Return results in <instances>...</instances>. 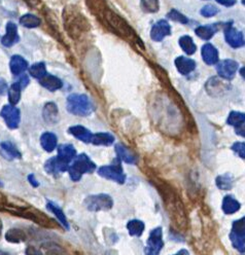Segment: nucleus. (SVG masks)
I'll use <instances>...</instances> for the list:
<instances>
[{"mask_svg":"<svg viewBox=\"0 0 245 255\" xmlns=\"http://www.w3.org/2000/svg\"><path fill=\"white\" fill-rule=\"evenodd\" d=\"M28 239V235L22 229H10L5 234V240L9 243H22Z\"/></svg>","mask_w":245,"mask_h":255,"instance_id":"obj_27","label":"nucleus"},{"mask_svg":"<svg viewBox=\"0 0 245 255\" xmlns=\"http://www.w3.org/2000/svg\"><path fill=\"white\" fill-rule=\"evenodd\" d=\"M18 215L23 216L25 218H28L36 222L37 224L44 226L46 229H54L56 228V224L53 219H51L49 216L44 214L42 211H39L35 208H32L30 206H26L24 208H21L18 212Z\"/></svg>","mask_w":245,"mask_h":255,"instance_id":"obj_6","label":"nucleus"},{"mask_svg":"<svg viewBox=\"0 0 245 255\" xmlns=\"http://www.w3.org/2000/svg\"><path fill=\"white\" fill-rule=\"evenodd\" d=\"M201 54L204 62L207 65H214L219 62V52L211 44L204 45L201 50Z\"/></svg>","mask_w":245,"mask_h":255,"instance_id":"obj_19","label":"nucleus"},{"mask_svg":"<svg viewBox=\"0 0 245 255\" xmlns=\"http://www.w3.org/2000/svg\"><path fill=\"white\" fill-rule=\"evenodd\" d=\"M229 84L221 77H211L206 82V91L210 96H220L227 91Z\"/></svg>","mask_w":245,"mask_h":255,"instance_id":"obj_16","label":"nucleus"},{"mask_svg":"<svg viewBox=\"0 0 245 255\" xmlns=\"http://www.w3.org/2000/svg\"><path fill=\"white\" fill-rule=\"evenodd\" d=\"M244 122H245L244 113L243 112H238V111L231 112L229 117H228V120H227L228 125L232 126L234 128H237V127H240V126L244 125Z\"/></svg>","mask_w":245,"mask_h":255,"instance_id":"obj_38","label":"nucleus"},{"mask_svg":"<svg viewBox=\"0 0 245 255\" xmlns=\"http://www.w3.org/2000/svg\"><path fill=\"white\" fill-rule=\"evenodd\" d=\"M115 142V137L111 133H96L93 134L91 143L94 145L110 146Z\"/></svg>","mask_w":245,"mask_h":255,"instance_id":"obj_29","label":"nucleus"},{"mask_svg":"<svg viewBox=\"0 0 245 255\" xmlns=\"http://www.w3.org/2000/svg\"><path fill=\"white\" fill-rule=\"evenodd\" d=\"M68 133L71 134L72 136H74L76 139L80 140L81 142L91 143V139H92L93 134L84 126L77 125V126L70 127L69 129H68Z\"/></svg>","mask_w":245,"mask_h":255,"instance_id":"obj_20","label":"nucleus"},{"mask_svg":"<svg viewBox=\"0 0 245 255\" xmlns=\"http://www.w3.org/2000/svg\"><path fill=\"white\" fill-rule=\"evenodd\" d=\"M45 170L49 174L55 175V176H57L58 174H60L62 172L67 171V169L59 163V161L57 160L56 157L47 161V163L45 164Z\"/></svg>","mask_w":245,"mask_h":255,"instance_id":"obj_33","label":"nucleus"},{"mask_svg":"<svg viewBox=\"0 0 245 255\" xmlns=\"http://www.w3.org/2000/svg\"><path fill=\"white\" fill-rule=\"evenodd\" d=\"M29 73L32 77L37 78L38 80L47 75V67L44 62H39L32 65L29 69Z\"/></svg>","mask_w":245,"mask_h":255,"instance_id":"obj_39","label":"nucleus"},{"mask_svg":"<svg viewBox=\"0 0 245 255\" xmlns=\"http://www.w3.org/2000/svg\"><path fill=\"white\" fill-rule=\"evenodd\" d=\"M240 73H242V77H244V68H242V69L240 70Z\"/></svg>","mask_w":245,"mask_h":255,"instance_id":"obj_55","label":"nucleus"},{"mask_svg":"<svg viewBox=\"0 0 245 255\" xmlns=\"http://www.w3.org/2000/svg\"><path fill=\"white\" fill-rule=\"evenodd\" d=\"M96 169V165L88 157L86 153H81L77 157L71 166L68 168V173L73 181H79L84 174L93 173Z\"/></svg>","mask_w":245,"mask_h":255,"instance_id":"obj_4","label":"nucleus"},{"mask_svg":"<svg viewBox=\"0 0 245 255\" xmlns=\"http://www.w3.org/2000/svg\"><path fill=\"white\" fill-rule=\"evenodd\" d=\"M0 255H11L10 253L6 252V251H3V250H0Z\"/></svg>","mask_w":245,"mask_h":255,"instance_id":"obj_53","label":"nucleus"},{"mask_svg":"<svg viewBox=\"0 0 245 255\" xmlns=\"http://www.w3.org/2000/svg\"><path fill=\"white\" fill-rule=\"evenodd\" d=\"M66 108L68 112L77 117H88L94 111L90 98L83 94H71L67 98Z\"/></svg>","mask_w":245,"mask_h":255,"instance_id":"obj_3","label":"nucleus"},{"mask_svg":"<svg viewBox=\"0 0 245 255\" xmlns=\"http://www.w3.org/2000/svg\"><path fill=\"white\" fill-rule=\"evenodd\" d=\"M179 72L183 75H187L190 72H193L196 68V62L192 59L185 58V57H179L175 59L174 62Z\"/></svg>","mask_w":245,"mask_h":255,"instance_id":"obj_18","label":"nucleus"},{"mask_svg":"<svg viewBox=\"0 0 245 255\" xmlns=\"http://www.w3.org/2000/svg\"><path fill=\"white\" fill-rule=\"evenodd\" d=\"M163 247H164L163 230L161 226H159V228L154 229L149 233V237L145 247V255H160Z\"/></svg>","mask_w":245,"mask_h":255,"instance_id":"obj_9","label":"nucleus"},{"mask_svg":"<svg viewBox=\"0 0 245 255\" xmlns=\"http://www.w3.org/2000/svg\"><path fill=\"white\" fill-rule=\"evenodd\" d=\"M20 24L26 28H36L42 24V21L36 16L31 15V13H27V15L21 17Z\"/></svg>","mask_w":245,"mask_h":255,"instance_id":"obj_40","label":"nucleus"},{"mask_svg":"<svg viewBox=\"0 0 245 255\" xmlns=\"http://www.w3.org/2000/svg\"><path fill=\"white\" fill-rule=\"evenodd\" d=\"M225 39L227 44L234 49L242 48L244 46V35L232 26V22L227 23L225 28Z\"/></svg>","mask_w":245,"mask_h":255,"instance_id":"obj_12","label":"nucleus"},{"mask_svg":"<svg viewBox=\"0 0 245 255\" xmlns=\"http://www.w3.org/2000/svg\"><path fill=\"white\" fill-rule=\"evenodd\" d=\"M1 233H2V222H1V219H0V237H1Z\"/></svg>","mask_w":245,"mask_h":255,"instance_id":"obj_54","label":"nucleus"},{"mask_svg":"<svg viewBox=\"0 0 245 255\" xmlns=\"http://www.w3.org/2000/svg\"><path fill=\"white\" fill-rule=\"evenodd\" d=\"M145 229L144 222L139 219H132L127 223V230L132 237H141Z\"/></svg>","mask_w":245,"mask_h":255,"instance_id":"obj_34","label":"nucleus"},{"mask_svg":"<svg viewBox=\"0 0 245 255\" xmlns=\"http://www.w3.org/2000/svg\"><path fill=\"white\" fill-rule=\"evenodd\" d=\"M238 67L239 65L236 61L227 59L216 63V71L221 78L230 80L234 78L238 70Z\"/></svg>","mask_w":245,"mask_h":255,"instance_id":"obj_13","label":"nucleus"},{"mask_svg":"<svg viewBox=\"0 0 245 255\" xmlns=\"http://www.w3.org/2000/svg\"><path fill=\"white\" fill-rule=\"evenodd\" d=\"M6 91H7V83L2 78H0V95H4Z\"/></svg>","mask_w":245,"mask_h":255,"instance_id":"obj_49","label":"nucleus"},{"mask_svg":"<svg viewBox=\"0 0 245 255\" xmlns=\"http://www.w3.org/2000/svg\"><path fill=\"white\" fill-rule=\"evenodd\" d=\"M40 252H42V255H69V253L63 247L53 242L43 244L42 248H40Z\"/></svg>","mask_w":245,"mask_h":255,"instance_id":"obj_30","label":"nucleus"},{"mask_svg":"<svg viewBox=\"0 0 245 255\" xmlns=\"http://www.w3.org/2000/svg\"><path fill=\"white\" fill-rule=\"evenodd\" d=\"M84 205L91 212L108 211L114 207V200L110 194L106 193L91 194L86 197Z\"/></svg>","mask_w":245,"mask_h":255,"instance_id":"obj_5","label":"nucleus"},{"mask_svg":"<svg viewBox=\"0 0 245 255\" xmlns=\"http://www.w3.org/2000/svg\"><path fill=\"white\" fill-rule=\"evenodd\" d=\"M103 16H104V19L106 20V22L110 24V26L113 28L114 30H116V32L119 35H121L124 38H127L129 40H132L134 42L139 41V38H138L137 34L135 33L133 28L122 17L117 15L116 12H114L110 9H105L103 11Z\"/></svg>","mask_w":245,"mask_h":255,"instance_id":"obj_2","label":"nucleus"},{"mask_svg":"<svg viewBox=\"0 0 245 255\" xmlns=\"http://www.w3.org/2000/svg\"><path fill=\"white\" fill-rule=\"evenodd\" d=\"M216 32H217V25H214V24L199 26L195 30L196 35L204 40H208L212 38Z\"/></svg>","mask_w":245,"mask_h":255,"instance_id":"obj_32","label":"nucleus"},{"mask_svg":"<svg viewBox=\"0 0 245 255\" xmlns=\"http://www.w3.org/2000/svg\"><path fill=\"white\" fill-rule=\"evenodd\" d=\"M223 211L227 215L234 214L241 208L240 203L235 199L233 195H226L223 200Z\"/></svg>","mask_w":245,"mask_h":255,"instance_id":"obj_26","label":"nucleus"},{"mask_svg":"<svg viewBox=\"0 0 245 255\" xmlns=\"http://www.w3.org/2000/svg\"><path fill=\"white\" fill-rule=\"evenodd\" d=\"M9 67H10V71L12 74L20 75L25 71L27 68H28V62H27L23 58V57L16 55V56L11 57Z\"/></svg>","mask_w":245,"mask_h":255,"instance_id":"obj_24","label":"nucleus"},{"mask_svg":"<svg viewBox=\"0 0 245 255\" xmlns=\"http://www.w3.org/2000/svg\"><path fill=\"white\" fill-rule=\"evenodd\" d=\"M0 148H1V154L3 155V158L11 161L15 159H21V152L17 149V147L13 145L11 142H2L1 145H0Z\"/></svg>","mask_w":245,"mask_h":255,"instance_id":"obj_28","label":"nucleus"},{"mask_svg":"<svg viewBox=\"0 0 245 255\" xmlns=\"http://www.w3.org/2000/svg\"><path fill=\"white\" fill-rule=\"evenodd\" d=\"M174 255H189V253H188V251L186 249H182L178 253H175Z\"/></svg>","mask_w":245,"mask_h":255,"instance_id":"obj_52","label":"nucleus"},{"mask_svg":"<svg viewBox=\"0 0 245 255\" xmlns=\"http://www.w3.org/2000/svg\"><path fill=\"white\" fill-rule=\"evenodd\" d=\"M7 204H8L7 196L5 194H3L2 192H0V210L5 209Z\"/></svg>","mask_w":245,"mask_h":255,"instance_id":"obj_46","label":"nucleus"},{"mask_svg":"<svg viewBox=\"0 0 245 255\" xmlns=\"http://www.w3.org/2000/svg\"><path fill=\"white\" fill-rule=\"evenodd\" d=\"M235 132H236V134H238L239 136L244 137V135H245V133H244V125L235 128Z\"/></svg>","mask_w":245,"mask_h":255,"instance_id":"obj_51","label":"nucleus"},{"mask_svg":"<svg viewBox=\"0 0 245 255\" xmlns=\"http://www.w3.org/2000/svg\"><path fill=\"white\" fill-rule=\"evenodd\" d=\"M0 116H1V118L4 120L6 126L9 128V129L15 130L19 127L20 120H21V113L17 107L12 106L10 104L5 105L1 109Z\"/></svg>","mask_w":245,"mask_h":255,"instance_id":"obj_11","label":"nucleus"},{"mask_svg":"<svg viewBox=\"0 0 245 255\" xmlns=\"http://www.w3.org/2000/svg\"><path fill=\"white\" fill-rule=\"evenodd\" d=\"M171 34V26L165 20H160L152 27L151 37L154 41H162Z\"/></svg>","mask_w":245,"mask_h":255,"instance_id":"obj_15","label":"nucleus"},{"mask_svg":"<svg viewBox=\"0 0 245 255\" xmlns=\"http://www.w3.org/2000/svg\"><path fill=\"white\" fill-rule=\"evenodd\" d=\"M25 255H42V252H40V249H37L34 246H28L26 248Z\"/></svg>","mask_w":245,"mask_h":255,"instance_id":"obj_45","label":"nucleus"},{"mask_svg":"<svg viewBox=\"0 0 245 255\" xmlns=\"http://www.w3.org/2000/svg\"><path fill=\"white\" fill-rule=\"evenodd\" d=\"M98 174L105 179L115 181L120 184H124L126 181V174L124 173V170H122L120 163L102 166L98 170Z\"/></svg>","mask_w":245,"mask_h":255,"instance_id":"obj_8","label":"nucleus"},{"mask_svg":"<svg viewBox=\"0 0 245 255\" xmlns=\"http://www.w3.org/2000/svg\"><path fill=\"white\" fill-rule=\"evenodd\" d=\"M18 83L20 84L22 90H23L24 88H26L27 86H28V83H29V78H28V76H27V75L21 76L20 79H19V81H18Z\"/></svg>","mask_w":245,"mask_h":255,"instance_id":"obj_47","label":"nucleus"},{"mask_svg":"<svg viewBox=\"0 0 245 255\" xmlns=\"http://www.w3.org/2000/svg\"><path fill=\"white\" fill-rule=\"evenodd\" d=\"M28 180H29L30 184H31L33 188H38L39 187V182L36 180V178H35V176L33 174H30L28 176Z\"/></svg>","mask_w":245,"mask_h":255,"instance_id":"obj_50","label":"nucleus"},{"mask_svg":"<svg viewBox=\"0 0 245 255\" xmlns=\"http://www.w3.org/2000/svg\"><path fill=\"white\" fill-rule=\"evenodd\" d=\"M116 152H117L118 158L122 162H125L127 164H136V163H137V157H136L135 153L133 151H131L125 145L118 143L116 145Z\"/></svg>","mask_w":245,"mask_h":255,"instance_id":"obj_21","label":"nucleus"},{"mask_svg":"<svg viewBox=\"0 0 245 255\" xmlns=\"http://www.w3.org/2000/svg\"><path fill=\"white\" fill-rule=\"evenodd\" d=\"M232 150L235 151L239 157L244 160L245 158V145L243 142H236L232 145Z\"/></svg>","mask_w":245,"mask_h":255,"instance_id":"obj_44","label":"nucleus"},{"mask_svg":"<svg viewBox=\"0 0 245 255\" xmlns=\"http://www.w3.org/2000/svg\"><path fill=\"white\" fill-rule=\"evenodd\" d=\"M57 143L58 139L54 133L46 132L40 137V144H42V147L47 152H52L53 150H55V148L57 147Z\"/></svg>","mask_w":245,"mask_h":255,"instance_id":"obj_25","label":"nucleus"},{"mask_svg":"<svg viewBox=\"0 0 245 255\" xmlns=\"http://www.w3.org/2000/svg\"><path fill=\"white\" fill-rule=\"evenodd\" d=\"M217 12H219V8L212 4H207L205 6H203L200 10V13L204 18H212L215 15H217Z\"/></svg>","mask_w":245,"mask_h":255,"instance_id":"obj_43","label":"nucleus"},{"mask_svg":"<svg viewBox=\"0 0 245 255\" xmlns=\"http://www.w3.org/2000/svg\"><path fill=\"white\" fill-rule=\"evenodd\" d=\"M152 182L157 188L158 192L161 194L163 203H164L166 211L168 212L173 223L178 226L179 230L184 231L187 224L186 213L184 203L182 202L178 192L168 183L160 179H153Z\"/></svg>","mask_w":245,"mask_h":255,"instance_id":"obj_1","label":"nucleus"},{"mask_svg":"<svg viewBox=\"0 0 245 255\" xmlns=\"http://www.w3.org/2000/svg\"><path fill=\"white\" fill-rule=\"evenodd\" d=\"M216 2H219L222 5L225 6H233L236 3V0H215Z\"/></svg>","mask_w":245,"mask_h":255,"instance_id":"obj_48","label":"nucleus"},{"mask_svg":"<svg viewBox=\"0 0 245 255\" xmlns=\"http://www.w3.org/2000/svg\"><path fill=\"white\" fill-rule=\"evenodd\" d=\"M65 15H68V18H65V24H68L67 31H69L73 38H76L85 29L86 19L81 18L79 13H75V11H68L65 12Z\"/></svg>","mask_w":245,"mask_h":255,"instance_id":"obj_10","label":"nucleus"},{"mask_svg":"<svg viewBox=\"0 0 245 255\" xmlns=\"http://www.w3.org/2000/svg\"><path fill=\"white\" fill-rule=\"evenodd\" d=\"M39 83L42 84L45 89H47L51 92L58 91L63 87V81L60 78H58L57 76L51 75V74H47L43 78H40Z\"/></svg>","mask_w":245,"mask_h":255,"instance_id":"obj_22","label":"nucleus"},{"mask_svg":"<svg viewBox=\"0 0 245 255\" xmlns=\"http://www.w3.org/2000/svg\"><path fill=\"white\" fill-rule=\"evenodd\" d=\"M216 187L222 191H230L233 187V178L230 174L221 175L215 179Z\"/></svg>","mask_w":245,"mask_h":255,"instance_id":"obj_37","label":"nucleus"},{"mask_svg":"<svg viewBox=\"0 0 245 255\" xmlns=\"http://www.w3.org/2000/svg\"><path fill=\"white\" fill-rule=\"evenodd\" d=\"M19 39H20V37H19V34H18L17 25L11 23V22L7 23L6 33L1 39V44L6 48H10L15 44H17Z\"/></svg>","mask_w":245,"mask_h":255,"instance_id":"obj_17","label":"nucleus"},{"mask_svg":"<svg viewBox=\"0 0 245 255\" xmlns=\"http://www.w3.org/2000/svg\"><path fill=\"white\" fill-rule=\"evenodd\" d=\"M141 7L146 12H157L160 8L159 0H141Z\"/></svg>","mask_w":245,"mask_h":255,"instance_id":"obj_41","label":"nucleus"},{"mask_svg":"<svg viewBox=\"0 0 245 255\" xmlns=\"http://www.w3.org/2000/svg\"><path fill=\"white\" fill-rule=\"evenodd\" d=\"M47 208L52 212V213L55 214V216L57 217L58 221L61 223V225L63 226L65 230H67V231L69 230L70 226H69V223H68L66 215L64 214L63 210L58 205H56L55 203H53V202H48Z\"/></svg>","mask_w":245,"mask_h":255,"instance_id":"obj_31","label":"nucleus"},{"mask_svg":"<svg viewBox=\"0 0 245 255\" xmlns=\"http://www.w3.org/2000/svg\"><path fill=\"white\" fill-rule=\"evenodd\" d=\"M179 44L182 48V50L186 54V55H194L197 51V47L195 45V42L193 38L188 35H184L180 38Z\"/></svg>","mask_w":245,"mask_h":255,"instance_id":"obj_35","label":"nucleus"},{"mask_svg":"<svg viewBox=\"0 0 245 255\" xmlns=\"http://www.w3.org/2000/svg\"><path fill=\"white\" fill-rule=\"evenodd\" d=\"M167 17H168L170 20H172V21H174V22L181 23V24H187V23H188V19H187L184 15H183L182 12H180L179 10H176V9H171V10L168 12Z\"/></svg>","mask_w":245,"mask_h":255,"instance_id":"obj_42","label":"nucleus"},{"mask_svg":"<svg viewBox=\"0 0 245 255\" xmlns=\"http://www.w3.org/2000/svg\"><path fill=\"white\" fill-rule=\"evenodd\" d=\"M43 117L46 123L53 125L56 124L59 120V111L57 105L54 102H49L45 105L44 111H43Z\"/></svg>","mask_w":245,"mask_h":255,"instance_id":"obj_23","label":"nucleus"},{"mask_svg":"<svg viewBox=\"0 0 245 255\" xmlns=\"http://www.w3.org/2000/svg\"><path fill=\"white\" fill-rule=\"evenodd\" d=\"M21 92H22V88L18 82L11 84L10 88L8 89V100L10 105L15 106L16 104L19 103L21 99Z\"/></svg>","mask_w":245,"mask_h":255,"instance_id":"obj_36","label":"nucleus"},{"mask_svg":"<svg viewBox=\"0 0 245 255\" xmlns=\"http://www.w3.org/2000/svg\"><path fill=\"white\" fill-rule=\"evenodd\" d=\"M76 157V149L72 144H61L58 147L57 160L61 165H63L67 170L69 168V164Z\"/></svg>","mask_w":245,"mask_h":255,"instance_id":"obj_14","label":"nucleus"},{"mask_svg":"<svg viewBox=\"0 0 245 255\" xmlns=\"http://www.w3.org/2000/svg\"><path fill=\"white\" fill-rule=\"evenodd\" d=\"M231 242L233 247L238 250L240 253L244 254L245 250V218L242 217L233 222L232 232L230 234Z\"/></svg>","mask_w":245,"mask_h":255,"instance_id":"obj_7","label":"nucleus"}]
</instances>
